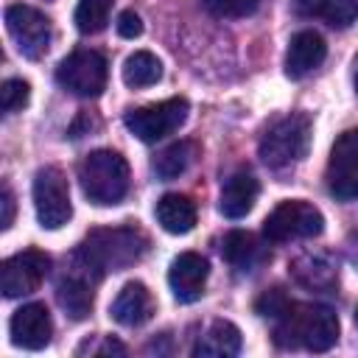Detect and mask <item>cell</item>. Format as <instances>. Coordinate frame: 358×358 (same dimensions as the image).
<instances>
[{
	"label": "cell",
	"instance_id": "obj_17",
	"mask_svg": "<svg viewBox=\"0 0 358 358\" xmlns=\"http://www.w3.org/2000/svg\"><path fill=\"white\" fill-rule=\"evenodd\" d=\"M257 196H260V182L255 179V173H249V171H235V173L224 182V187H221L218 210H221V215H227V218H243V215L255 207Z\"/></svg>",
	"mask_w": 358,
	"mask_h": 358
},
{
	"label": "cell",
	"instance_id": "obj_27",
	"mask_svg": "<svg viewBox=\"0 0 358 358\" xmlns=\"http://www.w3.org/2000/svg\"><path fill=\"white\" fill-rule=\"evenodd\" d=\"M28 98H31L28 81H22V78H8V81H3V87H0V103H3V112H6V115L20 112V109L28 103Z\"/></svg>",
	"mask_w": 358,
	"mask_h": 358
},
{
	"label": "cell",
	"instance_id": "obj_18",
	"mask_svg": "<svg viewBox=\"0 0 358 358\" xmlns=\"http://www.w3.org/2000/svg\"><path fill=\"white\" fill-rule=\"evenodd\" d=\"M241 344H243L241 330L232 322L218 319L199 336L193 355H199V358H232L241 352Z\"/></svg>",
	"mask_w": 358,
	"mask_h": 358
},
{
	"label": "cell",
	"instance_id": "obj_19",
	"mask_svg": "<svg viewBox=\"0 0 358 358\" xmlns=\"http://www.w3.org/2000/svg\"><path fill=\"white\" fill-rule=\"evenodd\" d=\"M294 11L333 28H347L358 20V0H294Z\"/></svg>",
	"mask_w": 358,
	"mask_h": 358
},
{
	"label": "cell",
	"instance_id": "obj_31",
	"mask_svg": "<svg viewBox=\"0 0 358 358\" xmlns=\"http://www.w3.org/2000/svg\"><path fill=\"white\" fill-rule=\"evenodd\" d=\"M352 81H355V90H358V56H355V62H352Z\"/></svg>",
	"mask_w": 358,
	"mask_h": 358
},
{
	"label": "cell",
	"instance_id": "obj_8",
	"mask_svg": "<svg viewBox=\"0 0 358 358\" xmlns=\"http://www.w3.org/2000/svg\"><path fill=\"white\" fill-rule=\"evenodd\" d=\"M187 101L185 98H168V101H159V103H151V106H140V109H131L126 112L123 123L126 129L143 140V143H157L168 134H173L185 120H187Z\"/></svg>",
	"mask_w": 358,
	"mask_h": 358
},
{
	"label": "cell",
	"instance_id": "obj_28",
	"mask_svg": "<svg viewBox=\"0 0 358 358\" xmlns=\"http://www.w3.org/2000/svg\"><path fill=\"white\" fill-rule=\"evenodd\" d=\"M288 305H291V299H288V294H285L282 288H268V291H263V294L255 299V310H257L260 316H271V319L282 316V313L288 310Z\"/></svg>",
	"mask_w": 358,
	"mask_h": 358
},
{
	"label": "cell",
	"instance_id": "obj_16",
	"mask_svg": "<svg viewBox=\"0 0 358 358\" xmlns=\"http://www.w3.org/2000/svg\"><path fill=\"white\" fill-rule=\"evenodd\" d=\"M109 313H112V319H115L117 324H123V327H140V324L148 322L151 313H154L151 291H148L143 282H137V280H134V282H126V285L117 291V296H115Z\"/></svg>",
	"mask_w": 358,
	"mask_h": 358
},
{
	"label": "cell",
	"instance_id": "obj_11",
	"mask_svg": "<svg viewBox=\"0 0 358 358\" xmlns=\"http://www.w3.org/2000/svg\"><path fill=\"white\" fill-rule=\"evenodd\" d=\"M48 271H50V257L45 252H39V249L17 252V255L6 257L0 266V291L8 299L34 294L42 285V280L48 277Z\"/></svg>",
	"mask_w": 358,
	"mask_h": 358
},
{
	"label": "cell",
	"instance_id": "obj_4",
	"mask_svg": "<svg viewBox=\"0 0 358 358\" xmlns=\"http://www.w3.org/2000/svg\"><path fill=\"white\" fill-rule=\"evenodd\" d=\"M310 148V117L302 112H291L277 117L260 137L257 154L268 168H288L299 162Z\"/></svg>",
	"mask_w": 358,
	"mask_h": 358
},
{
	"label": "cell",
	"instance_id": "obj_14",
	"mask_svg": "<svg viewBox=\"0 0 358 358\" xmlns=\"http://www.w3.org/2000/svg\"><path fill=\"white\" fill-rule=\"evenodd\" d=\"M207 274H210V263L199 252H182L179 257H173L168 271V285L173 291V299L185 305L196 302L204 294Z\"/></svg>",
	"mask_w": 358,
	"mask_h": 358
},
{
	"label": "cell",
	"instance_id": "obj_30",
	"mask_svg": "<svg viewBox=\"0 0 358 358\" xmlns=\"http://www.w3.org/2000/svg\"><path fill=\"white\" fill-rule=\"evenodd\" d=\"M0 204H3L0 227H3V229H8V227L14 224V193H11V187H8V185H3V199H0Z\"/></svg>",
	"mask_w": 358,
	"mask_h": 358
},
{
	"label": "cell",
	"instance_id": "obj_15",
	"mask_svg": "<svg viewBox=\"0 0 358 358\" xmlns=\"http://www.w3.org/2000/svg\"><path fill=\"white\" fill-rule=\"evenodd\" d=\"M327 56V45L316 31H299L291 36L285 50V73L291 78H305L313 73Z\"/></svg>",
	"mask_w": 358,
	"mask_h": 358
},
{
	"label": "cell",
	"instance_id": "obj_12",
	"mask_svg": "<svg viewBox=\"0 0 358 358\" xmlns=\"http://www.w3.org/2000/svg\"><path fill=\"white\" fill-rule=\"evenodd\" d=\"M8 333H11V341L22 350L48 347L50 336H53V322H50L45 302H28L20 310H14V316L8 322Z\"/></svg>",
	"mask_w": 358,
	"mask_h": 358
},
{
	"label": "cell",
	"instance_id": "obj_20",
	"mask_svg": "<svg viewBox=\"0 0 358 358\" xmlns=\"http://www.w3.org/2000/svg\"><path fill=\"white\" fill-rule=\"evenodd\" d=\"M291 274L310 291H330L338 280V266L327 255H302L291 263Z\"/></svg>",
	"mask_w": 358,
	"mask_h": 358
},
{
	"label": "cell",
	"instance_id": "obj_32",
	"mask_svg": "<svg viewBox=\"0 0 358 358\" xmlns=\"http://www.w3.org/2000/svg\"><path fill=\"white\" fill-rule=\"evenodd\" d=\"M355 322H358V308H355Z\"/></svg>",
	"mask_w": 358,
	"mask_h": 358
},
{
	"label": "cell",
	"instance_id": "obj_13",
	"mask_svg": "<svg viewBox=\"0 0 358 358\" xmlns=\"http://www.w3.org/2000/svg\"><path fill=\"white\" fill-rule=\"evenodd\" d=\"M95 271L76 257V268L67 271L59 285H56V299L62 305V310L70 316V319H84L90 310H92V282H95ZM101 280V277H98Z\"/></svg>",
	"mask_w": 358,
	"mask_h": 358
},
{
	"label": "cell",
	"instance_id": "obj_6",
	"mask_svg": "<svg viewBox=\"0 0 358 358\" xmlns=\"http://www.w3.org/2000/svg\"><path fill=\"white\" fill-rule=\"evenodd\" d=\"M106 76H109L106 59L90 48L73 50L56 67V81L78 98H98L106 90Z\"/></svg>",
	"mask_w": 358,
	"mask_h": 358
},
{
	"label": "cell",
	"instance_id": "obj_23",
	"mask_svg": "<svg viewBox=\"0 0 358 358\" xmlns=\"http://www.w3.org/2000/svg\"><path fill=\"white\" fill-rule=\"evenodd\" d=\"M120 76H123V84L131 87V90L151 87L162 78V62L151 50H134L131 56H126V62L120 67Z\"/></svg>",
	"mask_w": 358,
	"mask_h": 358
},
{
	"label": "cell",
	"instance_id": "obj_7",
	"mask_svg": "<svg viewBox=\"0 0 358 358\" xmlns=\"http://www.w3.org/2000/svg\"><path fill=\"white\" fill-rule=\"evenodd\" d=\"M34 210L42 229H59L70 221L73 204H70V187L59 168L48 165L39 168L34 176Z\"/></svg>",
	"mask_w": 358,
	"mask_h": 358
},
{
	"label": "cell",
	"instance_id": "obj_25",
	"mask_svg": "<svg viewBox=\"0 0 358 358\" xmlns=\"http://www.w3.org/2000/svg\"><path fill=\"white\" fill-rule=\"evenodd\" d=\"M115 0H78L76 6V28L81 34H98L106 28L109 22V11H112Z\"/></svg>",
	"mask_w": 358,
	"mask_h": 358
},
{
	"label": "cell",
	"instance_id": "obj_10",
	"mask_svg": "<svg viewBox=\"0 0 358 358\" xmlns=\"http://www.w3.org/2000/svg\"><path fill=\"white\" fill-rule=\"evenodd\" d=\"M327 190L338 201L358 199V129H347L333 143L327 159Z\"/></svg>",
	"mask_w": 358,
	"mask_h": 358
},
{
	"label": "cell",
	"instance_id": "obj_2",
	"mask_svg": "<svg viewBox=\"0 0 358 358\" xmlns=\"http://www.w3.org/2000/svg\"><path fill=\"white\" fill-rule=\"evenodd\" d=\"M148 249V238L137 227H106L92 229L78 246L76 257L84 260L98 277L103 271H120L137 263Z\"/></svg>",
	"mask_w": 358,
	"mask_h": 358
},
{
	"label": "cell",
	"instance_id": "obj_21",
	"mask_svg": "<svg viewBox=\"0 0 358 358\" xmlns=\"http://www.w3.org/2000/svg\"><path fill=\"white\" fill-rule=\"evenodd\" d=\"M154 213L159 227L171 235H187L196 227V204L182 193H165L157 201Z\"/></svg>",
	"mask_w": 358,
	"mask_h": 358
},
{
	"label": "cell",
	"instance_id": "obj_29",
	"mask_svg": "<svg viewBox=\"0 0 358 358\" xmlns=\"http://www.w3.org/2000/svg\"><path fill=\"white\" fill-rule=\"evenodd\" d=\"M117 34L123 36V39H137L140 34H143V20H140V14L137 11H123L120 17H117Z\"/></svg>",
	"mask_w": 358,
	"mask_h": 358
},
{
	"label": "cell",
	"instance_id": "obj_5",
	"mask_svg": "<svg viewBox=\"0 0 358 358\" xmlns=\"http://www.w3.org/2000/svg\"><path fill=\"white\" fill-rule=\"evenodd\" d=\"M322 229H324V215L319 213V207H313L310 201H302V199L280 201L263 221V232L274 243L316 238V235H322Z\"/></svg>",
	"mask_w": 358,
	"mask_h": 358
},
{
	"label": "cell",
	"instance_id": "obj_1",
	"mask_svg": "<svg viewBox=\"0 0 358 358\" xmlns=\"http://www.w3.org/2000/svg\"><path fill=\"white\" fill-rule=\"evenodd\" d=\"M274 341L280 347H305L310 352H324L338 341V316L327 305L291 302L288 310L277 316Z\"/></svg>",
	"mask_w": 358,
	"mask_h": 358
},
{
	"label": "cell",
	"instance_id": "obj_3",
	"mask_svg": "<svg viewBox=\"0 0 358 358\" xmlns=\"http://www.w3.org/2000/svg\"><path fill=\"white\" fill-rule=\"evenodd\" d=\"M81 190L92 204L109 207L126 199L129 193V162L112 148L90 151L78 165Z\"/></svg>",
	"mask_w": 358,
	"mask_h": 358
},
{
	"label": "cell",
	"instance_id": "obj_9",
	"mask_svg": "<svg viewBox=\"0 0 358 358\" xmlns=\"http://www.w3.org/2000/svg\"><path fill=\"white\" fill-rule=\"evenodd\" d=\"M6 28H8V36L14 39L17 50L25 56V59H42L50 48V39H53V28H50V20L34 8V6H25V3H14L6 8Z\"/></svg>",
	"mask_w": 358,
	"mask_h": 358
},
{
	"label": "cell",
	"instance_id": "obj_26",
	"mask_svg": "<svg viewBox=\"0 0 358 358\" xmlns=\"http://www.w3.org/2000/svg\"><path fill=\"white\" fill-rule=\"evenodd\" d=\"M204 11L221 20H235V17H249L257 11L260 0H201Z\"/></svg>",
	"mask_w": 358,
	"mask_h": 358
},
{
	"label": "cell",
	"instance_id": "obj_24",
	"mask_svg": "<svg viewBox=\"0 0 358 358\" xmlns=\"http://www.w3.org/2000/svg\"><path fill=\"white\" fill-rule=\"evenodd\" d=\"M193 159H196V143L193 140H179V143H171L168 148H162L157 157H154V162H151V168H154V173L159 176V179H176V176H182L190 165H193Z\"/></svg>",
	"mask_w": 358,
	"mask_h": 358
},
{
	"label": "cell",
	"instance_id": "obj_22",
	"mask_svg": "<svg viewBox=\"0 0 358 358\" xmlns=\"http://www.w3.org/2000/svg\"><path fill=\"white\" fill-rule=\"evenodd\" d=\"M221 257L235 266L238 271H252L257 268L263 260H266V249L257 243V238L252 232H243V229H232L224 235V243H221Z\"/></svg>",
	"mask_w": 358,
	"mask_h": 358
}]
</instances>
